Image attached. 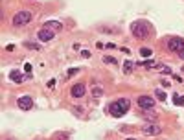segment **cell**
<instances>
[{
    "mask_svg": "<svg viewBox=\"0 0 184 140\" xmlns=\"http://www.w3.org/2000/svg\"><path fill=\"white\" fill-rule=\"evenodd\" d=\"M131 31H133L134 37H138V39H147L149 33H151L149 26L144 22V20H136V22H133L131 24Z\"/></svg>",
    "mask_w": 184,
    "mask_h": 140,
    "instance_id": "cell-1",
    "label": "cell"
},
{
    "mask_svg": "<svg viewBox=\"0 0 184 140\" xmlns=\"http://www.w3.org/2000/svg\"><path fill=\"white\" fill-rule=\"evenodd\" d=\"M31 20V11L30 9H22V11H17L15 17H13V26H24Z\"/></svg>",
    "mask_w": 184,
    "mask_h": 140,
    "instance_id": "cell-2",
    "label": "cell"
},
{
    "mask_svg": "<svg viewBox=\"0 0 184 140\" xmlns=\"http://www.w3.org/2000/svg\"><path fill=\"white\" fill-rule=\"evenodd\" d=\"M142 133H144L146 136H156V135H160V133H162V129H160L158 124L149 122V124H146L144 127H142Z\"/></svg>",
    "mask_w": 184,
    "mask_h": 140,
    "instance_id": "cell-3",
    "label": "cell"
},
{
    "mask_svg": "<svg viewBox=\"0 0 184 140\" xmlns=\"http://www.w3.org/2000/svg\"><path fill=\"white\" fill-rule=\"evenodd\" d=\"M168 48H169V50H173V52H182L184 50V39L171 37V39L168 41Z\"/></svg>",
    "mask_w": 184,
    "mask_h": 140,
    "instance_id": "cell-4",
    "label": "cell"
},
{
    "mask_svg": "<svg viewBox=\"0 0 184 140\" xmlns=\"http://www.w3.org/2000/svg\"><path fill=\"white\" fill-rule=\"evenodd\" d=\"M138 105H140L142 111L153 109V107H155V100H153L151 96H140V98H138Z\"/></svg>",
    "mask_w": 184,
    "mask_h": 140,
    "instance_id": "cell-5",
    "label": "cell"
},
{
    "mask_svg": "<svg viewBox=\"0 0 184 140\" xmlns=\"http://www.w3.org/2000/svg\"><path fill=\"white\" fill-rule=\"evenodd\" d=\"M17 105L22 111H30L33 107V100H31V96H20L18 100H17Z\"/></svg>",
    "mask_w": 184,
    "mask_h": 140,
    "instance_id": "cell-6",
    "label": "cell"
},
{
    "mask_svg": "<svg viewBox=\"0 0 184 140\" xmlns=\"http://www.w3.org/2000/svg\"><path fill=\"white\" fill-rule=\"evenodd\" d=\"M85 92H87L85 83H76V85L72 87V96H74V98H83Z\"/></svg>",
    "mask_w": 184,
    "mask_h": 140,
    "instance_id": "cell-7",
    "label": "cell"
},
{
    "mask_svg": "<svg viewBox=\"0 0 184 140\" xmlns=\"http://www.w3.org/2000/svg\"><path fill=\"white\" fill-rule=\"evenodd\" d=\"M109 113H111L114 118H120V116H124V114H125L124 111H121V107L118 105V101H114V103L109 105Z\"/></svg>",
    "mask_w": 184,
    "mask_h": 140,
    "instance_id": "cell-8",
    "label": "cell"
},
{
    "mask_svg": "<svg viewBox=\"0 0 184 140\" xmlns=\"http://www.w3.org/2000/svg\"><path fill=\"white\" fill-rule=\"evenodd\" d=\"M37 37H39V41H52L53 39V31H50V30H46V28H40L39 30V33H37Z\"/></svg>",
    "mask_w": 184,
    "mask_h": 140,
    "instance_id": "cell-9",
    "label": "cell"
},
{
    "mask_svg": "<svg viewBox=\"0 0 184 140\" xmlns=\"http://www.w3.org/2000/svg\"><path fill=\"white\" fill-rule=\"evenodd\" d=\"M44 28H46V30H50V31H53V33H59L61 30H63L61 22H57V20H48V22L44 24Z\"/></svg>",
    "mask_w": 184,
    "mask_h": 140,
    "instance_id": "cell-10",
    "label": "cell"
},
{
    "mask_svg": "<svg viewBox=\"0 0 184 140\" xmlns=\"http://www.w3.org/2000/svg\"><path fill=\"white\" fill-rule=\"evenodd\" d=\"M142 116H144L147 122H156V120H158V116H156V114L153 113L151 109H146V111H144V114H142Z\"/></svg>",
    "mask_w": 184,
    "mask_h": 140,
    "instance_id": "cell-11",
    "label": "cell"
},
{
    "mask_svg": "<svg viewBox=\"0 0 184 140\" xmlns=\"http://www.w3.org/2000/svg\"><path fill=\"white\" fill-rule=\"evenodd\" d=\"M9 78H11V81H15V83H22V74L18 72V70H11L9 72Z\"/></svg>",
    "mask_w": 184,
    "mask_h": 140,
    "instance_id": "cell-12",
    "label": "cell"
},
{
    "mask_svg": "<svg viewBox=\"0 0 184 140\" xmlns=\"http://www.w3.org/2000/svg\"><path fill=\"white\" fill-rule=\"evenodd\" d=\"M118 105L121 107V111H124V113H127V111H129V107H131V103H129V100H127V98H120V100H118Z\"/></svg>",
    "mask_w": 184,
    "mask_h": 140,
    "instance_id": "cell-13",
    "label": "cell"
},
{
    "mask_svg": "<svg viewBox=\"0 0 184 140\" xmlns=\"http://www.w3.org/2000/svg\"><path fill=\"white\" fill-rule=\"evenodd\" d=\"M138 65H142L144 68H156V66H158V63H156V61H142V63H138Z\"/></svg>",
    "mask_w": 184,
    "mask_h": 140,
    "instance_id": "cell-14",
    "label": "cell"
},
{
    "mask_svg": "<svg viewBox=\"0 0 184 140\" xmlns=\"http://www.w3.org/2000/svg\"><path fill=\"white\" fill-rule=\"evenodd\" d=\"M24 46L30 48V50H40V44H39V43H31V41H26Z\"/></svg>",
    "mask_w": 184,
    "mask_h": 140,
    "instance_id": "cell-15",
    "label": "cell"
},
{
    "mask_svg": "<svg viewBox=\"0 0 184 140\" xmlns=\"http://www.w3.org/2000/svg\"><path fill=\"white\" fill-rule=\"evenodd\" d=\"M52 140H70V136H68L66 133H55V135L52 136Z\"/></svg>",
    "mask_w": 184,
    "mask_h": 140,
    "instance_id": "cell-16",
    "label": "cell"
},
{
    "mask_svg": "<svg viewBox=\"0 0 184 140\" xmlns=\"http://www.w3.org/2000/svg\"><path fill=\"white\" fill-rule=\"evenodd\" d=\"M151 54H153V52H151V48H144V46L140 48V55H142V57H149Z\"/></svg>",
    "mask_w": 184,
    "mask_h": 140,
    "instance_id": "cell-17",
    "label": "cell"
},
{
    "mask_svg": "<svg viewBox=\"0 0 184 140\" xmlns=\"http://www.w3.org/2000/svg\"><path fill=\"white\" fill-rule=\"evenodd\" d=\"M134 68V63H131V61H125L124 63V70H125V72L129 74V72H131V70Z\"/></svg>",
    "mask_w": 184,
    "mask_h": 140,
    "instance_id": "cell-18",
    "label": "cell"
},
{
    "mask_svg": "<svg viewBox=\"0 0 184 140\" xmlns=\"http://www.w3.org/2000/svg\"><path fill=\"white\" fill-rule=\"evenodd\" d=\"M155 96L158 98L160 101H164V100H166V92H164V90H158V89H156V90H155Z\"/></svg>",
    "mask_w": 184,
    "mask_h": 140,
    "instance_id": "cell-19",
    "label": "cell"
},
{
    "mask_svg": "<svg viewBox=\"0 0 184 140\" xmlns=\"http://www.w3.org/2000/svg\"><path fill=\"white\" fill-rule=\"evenodd\" d=\"M103 61H105V63H111V65H116V63H118V61H116V57H111V55H105Z\"/></svg>",
    "mask_w": 184,
    "mask_h": 140,
    "instance_id": "cell-20",
    "label": "cell"
},
{
    "mask_svg": "<svg viewBox=\"0 0 184 140\" xmlns=\"http://www.w3.org/2000/svg\"><path fill=\"white\" fill-rule=\"evenodd\" d=\"M175 98V105H184V96H173Z\"/></svg>",
    "mask_w": 184,
    "mask_h": 140,
    "instance_id": "cell-21",
    "label": "cell"
},
{
    "mask_svg": "<svg viewBox=\"0 0 184 140\" xmlns=\"http://www.w3.org/2000/svg\"><path fill=\"white\" fill-rule=\"evenodd\" d=\"M101 94H103V89H101V87H96V89H94V98H99Z\"/></svg>",
    "mask_w": 184,
    "mask_h": 140,
    "instance_id": "cell-22",
    "label": "cell"
},
{
    "mask_svg": "<svg viewBox=\"0 0 184 140\" xmlns=\"http://www.w3.org/2000/svg\"><path fill=\"white\" fill-rule=\"evenodd\" d=\"M53 87H55V79H50L48 81V89H53Z\"/></svg>",
    "mask_w": 184,
    "mask_h": 140,
    "instance_id": "cell-23",
    "label": "cell"
},
{
    "mask_svg": "<svg viewBox=\"0 0 184 140\" xmlns=\"http://www.w3.org/2000/svg\"><path fill=\"white\" fill-rule=\"evenodd\" d=\"M76 72H77V68H70V70H68V78H70V76H74Z\"/></svg>",
    "mask_w": 184,
    "mask_h": 140,
    "instance_id": "cell-24",
    "label": "cell"
},
{
    "mask_svg": "<svg viewBox=\"0 0 184 140\" xmlns=\"http://www.w3.org/2000/svg\"><path fill=\"white\" fill-rule=\"evenodd\" d=\"M24 70H26V72H30V70H31V65H30V63H26V65H24Z\"/></svg>",
    "mask_w": 184,
    "mask_h": 140,
    "instance_id": "cell-25",
    "label": "cell"
},
{
    "mask_svg": "<svg viewBox=\"0 0 184 140\" xmlns=\"http://www.w3.org/2000/svg\"><path fill=\"white\" fill-rule=\"evenodd\" d=\"M81 55H83V57H90V52H88V50H83V54H81Z\"/></svg>",
    "mask_w": 184,
    "mask_h": 140,
    "instance_id": "cell-26",
    "label": "cell"
},
{
    "mask_svg": "<svg viewBox=\"0 0 184 140\" xmlns=\"http://www.w3.org/2000/svg\"><path fill=\"white\" fill-rule=\"evenodd\" d=\"M179 57H180V59L184 61V50H182V52H179Z\"/></svg>",
    "mask_w": 184,
    "mask_h": 140,
    "instance_id": "cell-27",
    "label": "cell"
},
{
    "mask_svg": "<svg viewBox=\"0 0 184 140\" xmlns=\"http://www.w3.org/2000/svg\"><path fill=\"white\" fill-rule=\"evenodd\" d=\"M6 140H13V138H6Z\"/></svg>",
    "mask_w": 184,
    "mask_h": 140,
    "instance_id": "cell-28",
    "label": "cell"
},
{
    "mask_svg": "<svg viewBox=\"0 0 184 140\" xmlns=\"http://www.w3.org/2000/svg\"><path fill=\"white\" fill-rule=\"evenodd\" d=\"M127 140H134V138H127Z\"/></svg>",
    "mask_w": 184,
    "mask_h": 140,
    "instance_id": "cell-29",
    "label": "cell"
}]
</instances>
